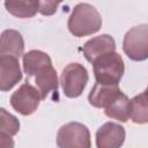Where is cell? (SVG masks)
<instances>
[{"instance_id": "6da1fadb", "label": "cell", "mask_w": 148, "mask_h": 148, "mask_svg": "<svg viewBox=\"0 0 148 148\" xmlns=\"http://www.w3.org/2000/svg\"><path fill=\"white\" fill-rule=\"evenodd\" d=\"M23 71L35 83L42 99L58 90V76L51 58L40 50H31L23 56Z\"/></svg>"}, {"instance_id": "7a4b0ae2", "label": "cell", "mask_w": 148, "mask_h": 148, "mask_svg": "<svg viewBox=\"0 0 148 148\" xmlns=\"http://www.w3.org/2000/svg\"><path fill=\"white\" fill-rule=\"evenodd\" d=\"M68 30L75 37H83L97 32L102 27V17L98 10L90 3H77L67 23Z\"/></svg>"}, {"instance_id": "3957f363", "label": "cell", "mask_w": 148, "mask_h": 148, "mask_svg": "<svg viewBox=\"0 0 148 148\" xmlns=\"http://www.w3.org/2000/svg\"><path fill=\"white\" fill-rule=\"evenodd\" d=\"M92 68L96 82L101 84H118L125 72L124 60L116 51L96 59Z\"/></svg>"}, {"instance_id": "277c9868", "label": "cell", "mask_w": 148, "mask_h": 148, "mask_svg": "<svg viewBox=\"0 0 148 148\" xmlns=\"http://www.w3.org/2000/svg\"><path fill=\"white\" fill-rule=\"evenodd\" d=\"M123 50L134 61L148 58V24H139L131 28L124 36Z\"/></svg>"}, {"instance_id": "5b68a950", "label": "cell", "mask_w": 148, "mask_h": 148, "mask_svg": "<svg viewBox=\"0 0 148 148\" xmlns=\"http://www.w3.org/2000/svg\"><path fill=\"white\" fill-rule=\"evenodd\" d=\"M88 79V71L83 65L79 62L68 64L60 75V83L65 96L69 98L79 97L83 92Z\"/></svg>"}, {"instance_id": "8992f818", "label": "cell", "mask_w": 148, "mask_h": 148, "mask_svg": "<svg viewBox=\"0 0 148 148\" xmlns=\"http://www.w3.org/2000/svg\"><path fill=\"white\" fill-rule=\"evenodd\" d=\"M57 146L58 148H90V132L81 123L65 124L58 131Z\"/></svg>"}, {"instance_id": "52a82bcc", "label": "cell", "mask_w": 148, "mask_h": 148, "mask_svg": "<svg viewBox=\"0 0 148 148\" xmlns=\"http://www.w3.org/2000/svg\"><path fill=\"white\" fill-rule=\"evenodd\" d=\"M42 96L36 87L31 86L29 82L23 83L13 95L10 96V104L15 111L23 116H29L34 113L39 103Z\"/></svg>"}, {"instance_id": "ba28073f", "label": "cell", "mask_w": 148, "mask_h": 148, "mask_svg": "<svg viewBox=\"0 0 148 148\" xmlns=\"http://www.w3.org/2000/svg\"><path fill=\"white\" fill-rule=\"evenodd\" d=\"M125 141V130L116 123H105L96 132L97 148H120Z\"/></svg>"}, {"instance_id": "9c48e42d", "label": "cell", "mask_w": 148, "mask_h": 148, "mask_svg": "<svg viewBox=\"0 0 148 148\" xmlns=\"http://www.w3.org/2000/svg\"><path fill=\"white\" fill-rule=\"evenodd\" d=\"M22 80L18 59L12 56H0V89L10 90Z\"/></svg>"}, {"instance_id": "30bf717a", "label": "cell", "mask_w": 148, "mask_h": 148, "mask_svg": "<svg viewBox=\"0 0 148 148\" xmlns=\"http://www.w3.org/2000/svg\"><path fill=\"white\" fill-rule=\"evenodd\" d=\"M116 50V42L110 35H99L86 42L83 45V54L89 62H94L99 57L114 52Z\"/></svg>"}, {"instance_id": "8fae6325", "label": "cell", "mask_w": 148, "mask_h": 148, "mask_svg": "<svg viewBox=\"0 0 148 148\" xmlns=\"http://www.w3.org/2000/svg\"><path fill=\"white\" fill-rule=\"evenodd\" d=\"M24 51V40L22 35L14 30L7 29L1 34L0 38V56H12L20 58Z\"/></svg>"}, {"instance_id": "7c38bea8", "label": "cell", "mask_w": 148, "mask_h": 148, "mask_svg": "<svg viewBox=\"0 0 148 148\" xmlns=\"http://www.w3.org/2000/svg\"><path fill=\"white\" fill-rule=\"evenodd\" d=\"M120 91L118 84H101L96 82L89 92L88 101L95 108L105 109Z\"/></svg>"}, {"instance_id": "4fadbf2b", "label": "cell", "mask_w": 148, "mask_h": 148, "mask_svg": "<svg viewBox=\"0 0 148 148\" xmlns=\"http://www.w3.org/2000/svg\"><path fill=\"white\" fill-rule=\"evenodd\" d=\"M130 105H131V101L123 91H120L114 97V99L104 109V112L109 118L125 123L128 120L131 114Z\"/></svg>"}, {"instance_id": "5bb4252c", "label": "cell", "mask_w": 148, "mask_h": 148, "mask_svg": "<svg viewBox=\"0 0 148 148\" xmlns=\"http://www.w3.org/2000/svg\"><path fill=\"white\" fill-rule=\"evenodd\" d=\"M5 7L12 15L16 17H32L37 12H39V1L27 0V1H5Z\"/></svg>"}, {"instance_id": "9a60e30c", "label": "cell", "mask_w": 148, "mask_h": 148, "mask_svg": "<svg viewBox=\"0 0 148 148\" xmlns=\"http://www.w3.org/2000/svg\"><path fill=\"white\" fill-rule=\"evenodd\" d=\"M131 114L130 118L135 124L148 123V102L146 101L143 94H139L131 99Z\"/></svg>"}, {"instance_id": "2e32d148", "label": "cell", "mask_w": 148, "mask_h": 148, "mask_svg": "<svg viewBox=\"0 0 148 148\" xmlns=\"http://www.w3.org/2000/svg\"><path fill=\"white\" fill-rule=\"evenodd\" d=\"M0 130L1 133L10 136L15 135L20 130V123L16 117L7 112L5 109L0 110Z\"/></svg>"}, {"instance_id": "e0dca14e", "label": "cell", "mask_w": 148, "mask_h": 148, "mask_svg": "<svg viewBox=\"0 0 148 148\" xmlns=\"http://www.w3.org/2000/svg\"><path fill=\"white\" fill-rule=\"evenodd\" d=\"M60 3L56 1H39V13L42 15H52L57 12V8Z\"/></svg>"}, {"instance_id": "ac0fdd59", "label": "cell", "mask_w": 148, "mask_h": 148, "mask_svg": "<svg viewBox=\"0 0 148 148\" xmlns=\"http://www.w3.org/2000/svg\"><path fill=\"white\" fill-rule=\"evenodd\" d=\"M0 141H1V148H14V141L10 135L0 133Z\"/></svg>"}, {"instance_id": "d6986e66", "label": "cell", "mask_w": 148, "mask_h": 148, "mask_svg": "<svg viewBox=\"0 0 148 148\" xmlns=\"http://www.w3.org/2000/svg\"><path fill=\"white\" fill-rule=\"evenodd\" d=\"M142 94H143V96H145V98H146V101L148 102V87L146 88V90H145V91H143Z\"/></svg>"}]
</instances>
